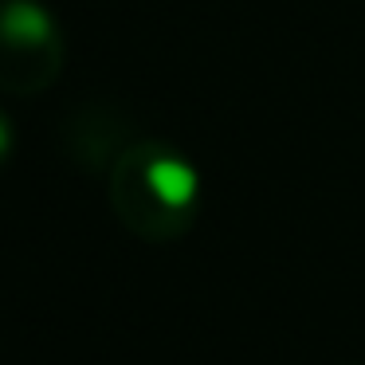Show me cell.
Instances as JSON below:
<instances>
[{
	"mask_svg": "<svg viewBox=\"0 0 365 365\" xmlns=\"http://www.w3.org/2000/svg\"><path fill=\"white\" fill-rule=\"evenodd\" d=\"M142 189H145V197H150V205H153V216L177 224L181 216H189L192 208H197L200 177L185 158L158 153V158H150L145 169H142ZM153 224L158 220H150V228Z\"/></svg>",
	"mask_w": 365,
	"mask_h": 365,
	"instance_id": "1",
	"label": "cell"
},
{
	"mask_svg": "<svg viewBox=\"0 0 365 365\" xmlns=\"http://www.w3.org/2000/svg\"><path fill=\"white\" fill-rule=\"evenodd\" d=\"M0 32L16 43H43L51 36V16L36 0H12L0 12Z\"/></svg>",
	"mask_w": 365,
	"mask_h": 365,
	"instance_id": "2",
	"label": "cell"
},
{
	"mask_svg": "<svg viewBox=\"0 0 365 365\" xmlns=\"http://www.w3.org/2000/svg\"><path fill=\"white\" fill-rule=\"evenodd\" d=\"M9 150H12V130H9V122L0 118V158H4Z\"/></svg>",
	"mask_w": 365,
	"mask_h": 365,
	"instance_id": "3",
	"label": "cell"
}]
</instances>
